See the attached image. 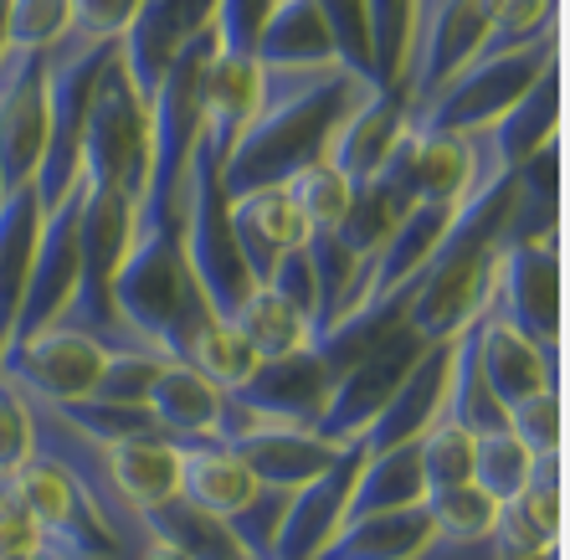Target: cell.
Returning a JSON list of instances; mask_svg holds the SVG:
<instances>
[{"label": "cell", "instance_id": "30bf717a", "mask_svg": "<svg viewBox=\"0 0 570 560\" xmlns=\"http://www.w3.org/2000/svg\"><path fill=\"white\" fill-rule=\"evenodd\" d=\"M212 11H216V0H139V16H134V27L119 37V52H114L134 94L139 98L155 94L165 62L196 31L212 27Z\"/></svg>", "mask_w": 570, "mask_h": 560}, {"label": "cell", "instance_id": "cb8c5ba5", "mask_svg": "<svg viewBox=\"0 0 570 560\" xmlns=\"http://www.w3.org/2000/svg\"><path fill=\"white\" fill-rule=\"evenodd\" d=\"M226 324L257 350V361H278V355H293V350L314 345L308 314L298 304H288L273 283H247V294L226 314Z\"/></svg>", "mask_w": 570, "mask_h": 560}, {"label": "cell", "instance_id": "44dd1931", "mask_svg": "<svg viewBox=\"0 0 570 560\" xmlns=\"http://www.w3.org/2000/svg\"><path fill=\"white\" fill-rule=\"evenodd\" d=\"M350 448L355 442H330L308 428H267V432H253L247 442H237L242 463L253 468L263 483H273V489H304L330 463H340Z\"/></svg>", "mask_w": 570, "mask_h": 560}, {"label": "cell", "instance_id": "1f68e13d", "mask_svg": "<svg viewBox=\"0 0 570 560\" xmlns=\"http://www.w3.org/2000/svg\"><path fill=\"white\" fill-rule=\"evenodd\" d=\"M530 468H534V453L509 432V422L489 432H473V483L493 504H509L524 489Z\"/></svg>", "mask_w": 570, "mask_h": 560}, {"label": "cell", "instance_id": "9c48e42d", "mask_svg": "<svg viewBox=\"0 0 570 560\" xmlns=\"http://www.w3.org/2000/svg\"><path fill=\"white\" fill-rule=\"evenodd\" d=\"M330 381L334 365L318 355L314 345L293 350V355H278V361H257L253 381L242 391H226V396L247 406L253 416H267L278 428H318V412L330 401Z\"/></svg>", "mask_w": 570, "mask_h": 560}, {"label": "cell", "instance_id": "277c9868", "mask_svg": "<svg viewBox=\"0 0 570 560\" xmlns=\"http://www.w3.org/2000/svg\"><path fill=\"white\" fill-rule=\"evenodd\" d=\"M422 340L401 320H391L381 334H375L371 345L350 355L330 381V401H324V412H318V438L330 442H360V432L371 428V416L385 406V396L401 386V375L412 371V361L422 355Z\"/></svg>", "mask_w": 570, "mask_h": 560}, {"label": "cell", "instance_id": "d6986e66", "mask_svg": "<svg viewBox=\"0 0 570 560\" xmlns=\"http://www.w3.org/2000/svg\"><path fill=\"white\" fill-rule=\"evenodd\" d=\"M432 546V524L422 504L381 509V514H360L330 530V540L308 560H416Z\"/></svg>", "mask_w": 570, "mask_h": 560}, {"label": "cell", "instance_id": "484cf974", "mask_svg": "<svg viewBox=\"0 0 570 560\" xmlns=\"http://www.w3.org/2000/svg\"><path fill=\"white\" fill-rule=\"evenodd\" d=\"M37 190L16 186L0 196V345L16 324V308H21V288H27L31 273V253H37Z\"/></svg>", "mask_w": 570, "mask_h": 560}, {"label": "cell", "instance_id": "603a6c76", "mask_svg": "<svg viewBox=\"0 0 570 560\" xmlns=\"http://www.w3.org/2000/svg\"><path fill=\"white\" fill-rule=\"evenodd\" d=\"M222 401H226V391H216L206 375H196L180 361H165L155 371V381H149L145 412L170 438H212L216 416H222Z\"/></svg>", "mask_w": 570, "mask_h": 560}, {"label": "cell", "instance_id": "74e56055", "mask_svg": "<svg viewBox=\"0 0 570 560\" xmlns=\"http://www.w3.org/2000/svg\"><path fill=\"white\" fill-rule=\"evenodd\" d=\"M324 27H330V41L340 62L355 67L360 78H371V41H365V6L360 0H314Z\"/></svg>", "mask_w": 570, "mask_h": 560}, {"label": "cell", "instance_id": "8fae6325", "mask_svg": "<svg viewBox=\"0 0 570 560\" xmlns=\"http://www.w3.org/2000/svg\"><path fill=\"white\" fill-rule=\"evenodd\" d=\"M226 232L253 283H267L293 247H304V222L283 186H247L226 196Z\"/></svg>", "mask_w": 570, "mask_h": 560}, {"label": "cell", "instance_id": "ffe728a7", "mask_svg": "<svg viewBox=\"0 0 570 560\" xmlns=\"http://www.w3.org/2000/svg\"><path fill=\"white\" fill-rule=\"evenodd\" d=\"M104 453H108V473L119 483V494L139 509V520H145V509L180 494V453H175L170 432H159V428L129 432V438L104 442Z\"/></svg>", "mask_w": 570, "mask_h": 560}, {"label": "cell", "instance_id": "b9f144b4", "mask_svg": "<svg viewBox=\"0 0 570 560\" xmlns=\"http://www.w3.org/2000/svg\"><path fill=\"white\" fill-rule=\"evenodd\" d=\"M6 560H67V556L52 546H37V550H27V556H6Z\"/></svg>", "mask_w": 570, "mask_h": 560}, {"label": "cell", "instance_id": "d6a6232c", "mask_svg": "<svg viewBox=\"0 0 570 560\" xmlns=\"http://www.w3.org/2000/svg\"><path fill=\"white\" fill-rule=\"evenodd\" d=\"M416 453H422V479L426 494L432 489H458V483H473V432L438 416L432 428L416 438Z\"/></svg>", "mask_w": 570, "mask_h": 560}, {"label": "cell", "instance_id": "5b68a950", "mask_svg": "<svg viewBox=\"0 0 570 560\" xmlns=\"http://www.w3.org/2000/svg\"><path fill=\"white\" fill-rule=\"evenodd\" d=\"M108 355L114 350H104L94 334L52 320L27 340H16L11 350H0V375H11L31 396H47L52 406H72V401H88L98 391Z\"/></svg>", "mask_w": 570, "mask_h": 560}, {"label": "cell", "instance_id": "52a82bcc", "mask_svg": "<svg viewBox=\"0 0 570 560\" xmlns=\"http://www.w3.org/2000/svg\"><path fill=\"white\" fill-rule=\"evenodd\" d=\"M11 489H16V499L31 509L41 540L52 550H62L67 560H124V550L114 546V534L104 530L94 504L78 494V483L67 479L57 463L31 458L27 468L11 473Z\"/></svg>", "mask_w": 570, "mask_h": 560}, {"label": "cell", "instance_id": "8992f818", "mask_svg": "<svg viewBox=\"0 0 570 560\" xmlns=\"http://www.w3.org/2000/svg\"><path fill=\"white\" fill-rule=\"evenodd\" d=\"M78 212H82V175L41 212L37 253H31L27 288H21V308H16V324L0 350H11L16 340H27V334H37L41 324H52L62 314L67 294L78 283Z\"/></svg>", "mask_w": 570, "mask_h": 560}, {"label": "cell", "instance_id": "4fadbf2b", "mask_svg": "<svg viewBox=\"0 0 570 560\" xmlns=\"http://www.w3.org/2000/svg\"><path fill=\"white\" fill-rule=\"evenodd\" d=\"M257 114V57L237 52H212L206 72H200V134L196 149L206 160L226 165L237 149L242 129Z\"/></svg>", "mask_w": 570, "mask_h": 560}, {"label": "cell", "instance_id": "d590c367", "mask_svg": "<svg viewBox=\"0 0 570 560\" xmlns=\"http://www.w3.org/2000/svg\"><path fill=\"white\" fill-rule=\"evenodd\" d=\"M37 458V422L11 375H0V479H11L16 468Z\"/></svg>", "mask_w": 570, "mask_h": 560}, {"label": "cell", "instance_id": "3957f363", "mask_svg": "<svg viewBox=\"0 0 570 560\" xmlns=\"http://www.w3.org/2000/svg\"><path fill=\"white\" fill-rule=\"evenodd\" d=\"M560 232L534 237H504L493 247V294L489 304L530 334L540 350H560Z\"/></svg>", "mask_w": 570, "mask_h": 560}, {"label": "cell", "instance_id": "ba28073f", "mask_svg": "<svg viewBox=\"0 0 570 560\" xmlns=\"http://www.w3.org/2000/svg\"><path fill=\"white\" fill-rule=\"evenodd\" d=\"M468 345H473L478 381L489 386V396L504 412L534 391H560V350H540L493 304H483V314L468 324Z\"/></svg>", "mask_w": 570, "mask_h": 560}, {"label": "cell", "instance_id": "ac0fdd59", "mask_svg": "<svg viewBox=\"0 0 570 560\" xmlns=\"http://www.w3.org/2000/svg\"><path fill=\"white\" fill-rule=\"evenodd\" d=\"M355 463H360V442L340 463L324 468L318 479H308L304 489H293L288 514H283V524H278V540H273V560H308L330 540V530L340 524V509H345Z\"/></svg>", "mask_w": 570, "mask_h": 560}, {"label": "cell", "instance_id": "d4e9b609", "mask_svg": "<svg viewBox=\"0 0 570 560\" xmlns=\"http://www.w3.org/2000/svg\"><path fill=\"white\" fill-rule=\"evenodd\" d=\"M257 62H273V67H324V62H340L330 41V27L318 16L314 0H278L273 16L263 21L257 31Z\"/></svg>", "mask_w": 570, "mask_h": 560}, {"label": "cell", "instance_id": "83f0119b", "mask_svg": "<svg viewBox=\"0 0 570 560\" xmlns=\"http://www.w3.org/2000/svg\"><path fill=\"white\" fill-rule=\"evenodd\" d=\"M278 186L288 190L293 212H298V222H304V237H334V232L345 227L355 186H350L330 160L298 165V170H293L288 180H278Z\"/></svg>", "mask_w": 570, "mask_h": 560}, {"label": "cell", "instance_id": "ab89813d", "mask_svg": "<svg viewBox=\"0 0 570 560\" xmlns=\"http://www.w3.org/2000/svg\"><path fill=\"white\" fill-rule=\"evenodd\" d=\"M47 546L37 530V520H31V509L16 499L11 479H0V560L6 556H27V550Z\"/></svg>", "mask_w": 570, "mask_h": 560}, {"label": "cell", "instance_id": "8d00e7d4", "mask_svg": "<svg viewBox=\"0 0 570 560\" xmlns=\"http://www.w3.org/2000/svg\"><path fill=\"white\" fill-rule=\"evenodd\" d=\"M278 0H216L212 11V31H216V52H237L253 57L257 52V31L273 16Z\"/></svg>", "mask_w": 570, "mask_h": 560}, {"label": "cell", "instance_id": "6da1fadb", "mask_svg": "<svg viewBox=\"0 0 570 560\" xmlns=\"http://www.w3.org/2000/svg\"><path fill=\"white\" fill-rule=\"evenodd\" d=\"M375 82L345 62L324 67H273L257 62V114L242 129L232 160L222 165V190L278 186L298 165L324 160L334 124L345 119Z\"/></svg>", "mask_w": 570, "mask_h": 560}, {"label": "cell", "instance_id": "f35d334b", "mask_svg": "<svg viewBox=\"0 0 570 560\" xmlns=\"http://www.w3.org/2000/svg\"><path fill=\"white\" fill-rule=\"evenodd\" d=\"M67 31L94 41H119L139 16V0H67Z\"/></svg>", "mask_w": 570, "mask_h": 560}, {"label": "cell", "instance_id": "60d3db41", "mask_svg": "<svg viewBox=\"0 0 570 560\" xmlns=\"http://www.w3.org/2000/svg\"><path fill=\"white\" fill-rule=\"evenodd\" d=\"M134 560H190V556H186V550H180V546H170V540H159V534H149V540H145V550H139V556H134Z\"/></svg>", "mask_w": 570, "mask_h": 560}, {"label": "cell", "instance_id": "2e32d148", "mask_svg": "<svg viewBox=\"0 0 570 560\" xmlns=\"http://www.w3.org/2000/svg\"><path fill=\"white\" fill-rule=\"evenodd\" d=\"M442 386H448V345H426L401 375V386L385 396V406L371 416V428L360 432V453H381L396 442L422 438L442 412Z\"/></svg>", "mask_w": 570, "mask_h": 560}, {"label": "cell", "instance_id": "e0dca14e", "mask_svg": "<svg viewBox=\"0 0 570 560\" xmlns=\"http://www.w3.org/2000/svg\"><path fill=\"white\" fill-rule=\"evenodd\" d=\"M37 57H27L11 88L0 94V190L31 186L47 149V88H41Z\"/></svg>", "mask_w": 570, "mask_h": 560}, {"label": "cell", "instance_id": "7402d4cb", "mask_svg": "<svg viewBox=\"0 0 570 560\" xmlns=\"http://www.w3.org/2000/svg\"><path fill=\"white\" fill-rule=\"evenodd\" d=\"M426 479H422V453L412 442H396V448H381V453H360L355 479H350L345 509H340V524L360 520V514H381V509H406L422 504ZM334 524V530H340Z\"/></svg>", "mask_w": 570, "mask_h": 560}, {"label": "cell", "instance_id": "7c38bea8", "mask_svg": "<svg viewBox=\"0 0 570 560\" xmlns=\"http://www.w3.org/2000/svg\"><path fill=\"white\" fill-rule=\"evenodd\" d=\"M406 124H412L406 98L385 94V88H371V94L350 108L345 119L334 124L330 145H324V160L345 175L355 190L371 186L375 175H381L385 155H391V149H396V139L406 134Z\"/></svg>", "mask_w": 570, "mask_h": 560}, {"label": "cell", "instance_id": "836d02e7", "mask_svg": "<svg viewBox=\"0 0 570 560\" xmlns=\"http://www.w3.org/2000/svg\"><path fill=\"white\" fill-rule=\"evenodd\" d=\"M67 16V0H6V52H47Z\"/></svg>", "mask_w": 570, "mask_h": 560}, {"label": "cell", "instance_id": "9a60e30c", "mask_svg": "<svg viewBox=\"0 0 570 560\" xmlns=\"http://www.w3.org/2000/svg\"><path fill=\"white\" fill-rule=\"evenodd\" d=\"M175 453H180V499L222 524L242 514L263 489V479L242 463L237 448L216 438H175Z\"/></svg>", "mask_w": 570, "mask_h": 560}, {"label": "cell", "instance_id": "f546056e", "mask_svg": "<svg viewBox=\"0 0 570 560\" xmlns=\"http://www.w3.org/2000/svg\"><path fill=\"white\" fill-rule=\"evenodd\" d=\"M426 524H432V540L438 546H483L499 520V504H493L478 483H458V489H432L422 494Z\"/></svg>", "mask_w": 570, "mask_h": 560}, {"label": "cell", "instance_id": "7a4b0ae2", "mask_svg": "<svg viewBox=\"0 0 570 560\" xmlns=\"http://www.w3.org/2000/svg\"><path fill=\"white\" fill-rule=\"evenodd\" d=\"M556 57H560V27L534 37V41H524V47H514V52H499V57H483V62L458 67L448 82H438V88L426 94L422 108H412V129L468 134V129H478V124L499 119V114L530 88L534 72L550 67Z\"/></svg>", "mask_w": 570, "mask_h": 560}, {"label": "cell", "instance_id": "ee69618b", "mask_svg": "<svg viewBox=\"0 0 570 560\" xmlns=\"http://www.w3.org/2000/svg\"><path fill=\"white\" fill-rule=\"evenodd\" d=\"M550 560H556V556H550Z\"/></svg>", "mask_w": 570, "mask_h": 560}, {"label": "cell", "instance_id": "4316f807", "mask_svg": "<svg viewBox=\"0 0 570 560\" xmlns=\"http://www.w3.org/2000/svg\"><path fill=\"white\" fill-rule=\"evenodd\" d=\"M180 365H190L196 375H206L216 391H242L257 371V350L247 345L226 320L206 314V320L190 330L186 345H180Z\"/></svg>", "mask_w": 570, "mask_h": 560}, {"label": "cell", "instance_id": "f1b7e54d", "mask_svg": "<svg viewBox=\"0 0 570 560\" xmlns=\"http://www.w3.org/2000/svg\"><path fill=\"white\" fill-rule=\"evenodd\" d=\"M145 530L159 534V540H170V546H180L190 560H247L222 520L200 514V509L186 504L180 494L155 504V509H145Z\"/></svg>", "mask_w": 570, "mask_h": 560}, {"label": "cell", "instance_id": "5bb4252c", "mask_svg": "<svg viewBox=\"0 0 570 560\" xmlns=\"http://www.w3.org/2000/svg\"><path fill=\"white\" fill-rule=\"evenodd\" d=\"M468 134H473V145L483 149L489 160H499L504 170H519L544 139L560 134V57L534 72L530 88H524L499 119L478 124V129H468Z\"/></svg>", "mask_w": 570, "mask_h": 560}, {"label": "cell", "instance_id": "e575fe53", "mask_svg": "<svg viewBox=\"0 0 570 560\" xmlns=\"http://www.w3.org/2000/svg\"><path fill=\"white\" fill-rule=\"evenodd\" d=\"M504 422L534 458L560 453V442H566V401H560V391H534L519 406H509Z\"/></svg>", "mask_w": 570, "mask_h": 560}, {"label": "cell", "instance_id": "7bdbcfd3", "mask_svg": "<svg viewBox=\"0 0 570 560\" xmlns=\"http://www.w3.org/2000/svg\"><path fill=\"white\" fill-rule=\"evenodd\" d=\"M0 196H6V190H0Z\"/></svg>", "mask_w": 570, "mask_h": 560}, {"label": "cell", "instance_id": "4dcf8cb0", "mask_svg": "<svg viewBox=\"0 0 570 560\" xmlns=\"http://www.w3.org/2000/svg\"><path fill=\"white\" fill-rule=\"evenodd\" d=\"M365 6V41H371V82L401 94L406 47H412V0H360Z\"/></svg>", "mask_w": 570, "mask_h": 560}]
</instances>
